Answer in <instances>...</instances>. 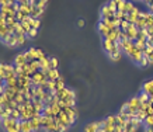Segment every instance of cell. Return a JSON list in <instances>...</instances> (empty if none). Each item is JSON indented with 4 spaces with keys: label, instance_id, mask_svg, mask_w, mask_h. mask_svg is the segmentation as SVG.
<instances>
[{
    "label": "cell",
    "instance_id": "1",
    "mask_svg": "<svg viewBox=\"0 0 153 132\" xmlns=\"http://www.w3.org/2000/svg\"><path fill=\"white\" fill-rule=\"evenodd\" d=\"M17 77L16 75V67L13 65H7V63H0V79L3 82H7L10 79Z\"/></svg>",
    "mask_w": 153,
    "mask_h": 132
},
{
    "label": "cell",
    "instance_id": "2",
    "mask_svg": "<svg viewBox=\"0 0 153 132\" xmlns=\"http://www.w3.org/2000/svg\"><path fill=\"white\" fill-rule=\"evenodd\" d=\"M1 127L6 132H20V121L6 118V119L1 121Z\"/></svg>",
    "mask_w": 153,
    "mask_h": 132
},
{
    "label": "cell",
    "instance_id": "3",
    "mask_svg": "<svg viewBox=\"0 0 153 132\" xmlns=\"http://www.w3.org/2000/svg\"><path fill=\"white\" fill-rule=\"evenodd\" d=\"M48 79H47V76H45V73L42 70H38V72H35L33 76H31V82H33V86H39V85H42L44 82H47Z\"/></svg>",
    "mask_w": 153,
    "mask_h": 132
},
{
    "label": "cell",
    "instance_id": "4",
    "mask_svg": "<svg viewBox=\"0 0 153 132\" xmlns=\"http://www.w3.org/2000/svg\"><path fill=\"white\" fill-rule=\"evenodd\" d=\"M115 13L114 10L110 7L108 4H104L100 10V20H105V19H111V17H115Z\"/></svg>",
    "mask_w": 153,
    "mask_h": 132
},
{
    "label": "cell",
    "instance_id": "5",
    "mask_svg": "<svg viewBox=\"0 0 153 132\" xmlns=\"http://www.w3.org/2000/svg\"><path fill=\"white\" fill-rule=\"evenodd\" d=\"M102 128V121H96V122H90L84 127L83 132H100Z\"/></svg>",
    "mask_w": 153,
    "mask_h": 132
},
{
    "label": "cell",
    "instance_id": "6",
    "mask_svg": "<svg viewBox=\"0 0 153 132\" xmlns=\"http://www.w3.org/2000/svg\"><path fill=\"white\" fill-rule=\"evenodd\" d=\"M138 31H139V30L136 28L135 24H129V27H128L124 33H125V35H126V39L135 41V39H136V34H138Z\"/></svg>",
    "mask_w": 153,
    "mask_h": 132
},
{
    "label": "cell",
    "instance_id": "7",
    "mask_svg": "<svg viewBox=\"0 0 153 132\" xmlns=\"http://www.w3.org/2000/svg\"><path fill=\"white\" fill-rule=\"evenodd\" d=\"M140 11H142V10L138 9V7L135 6V9L131 11L129 14H126V21H128L129 24H136V21H138V19H139Z\"/></svg>",
    "mask_w": 153,
    "mask_h": 132
},
{
    "label": "cell",
    "instance_id": "8",
    "mask_svg": "<svg viewBox=\"0 0 153 132\" xmlns=\"http://www.w3.org/2000/svg\"><path fill=\"white\" fill-rule=\"evenodd\" d=\"M1 42L4 44L6 47H9V48H16V47H19V45H17V37H16L13 33H10L9 35L4 38V39H1Z\"/></svg>",
    "mask_w": 153,
    "mask_h": 132
},
{
    "label": "cell",
    "instance_id": "9",
    "mask_svg": "<svg viewBox=\"0 0 153 132\" xmlns=\"http://www.w3.org/2000/svg\"><path fill=\"white\" fill-rule=\"evenodd\" d=\"M27 58H25V53H17V56L14 58V66L16 67H24L27 66Z\"/></svg>",
    "mask_w": 153,
    "mask_h": 132
},
{
    "label": "cell",
    "instance_id": "10",
    "mask_svg": "<svg viewBox=\"0 0 153 132\" xmlns=\"http://www.w3.org/2000/svg\"><path fill=\"white\" fill-rule=\"evenodd\" d=\"M97 30H98V33H100V35H101L102 38H107V37H108V34L112 31V30L110 28V27H108L104 21H100V23H98Z\"/></svg>",
    "mask_w": 153,
    "mask_h": 132
},
{
    "label": "cell",
    "instance_id": "11",
    "mask_svg": "<svg viewBox=\"0 0 153 132\" xmlns=\"http://www.w3.org/2000/svg\"><path fill=\"white\" fill-rule=\"evenodd\" d=\"M136 28L138 30H145L146 28V11H140L139 14V19L136 21Z\"/></svg>",
    "mask_w": 153,
    "mask_h": 132
},
{
    "label": "cell",
    "instance_id": "12",
    "mask_svg": "<svg viewBox=\"0 0 153 132\" xmlns=\"http://www.w3.org/2000/svg\"><path fill=\"white\" fill-rule=\"evenodd\" d=\"M42 72L45 73L48 80H56V79H59L60 77L58 69H47V70H42Z\"/></svg>",
    "mask_w": 153,
    "mask_h": 132
},
{
    "label": "cell",
    "instance_id": "13",
    "mask_svg": "<svg viewBox=\"0 0 153 132\" xmlns=\"http://www.w3.org/2000/svg\"><path fill=\"white\" fill-rule=\"evenodd\" d=\"M30 124H31V127H33V131H34V132H38L39 129H42V125H41V115H38V117L33 118V119H30Z\"/></svg>",
    "mask_w": 153,
    "mask_h": 132
},
{
    "label": "cell",
    "instance_id": "14",
    "mask_svg": "<svg viewBox=\"0 0 153 132\" xmlns=\"http://www.w3.org/2000/svg\"><path fill=\"white\" fill-rule=\"evenodd\" d=\"M142 91H145L148 96L153 97V80H148L145 82L143 86H142Z\"/></svg>",
    "mask_w": 153,
    "mask_h": 132
},
{
    "label": "cell",
    "instance_id": "15",
    "mask_svg": "<svg viewBox=\"0 0 153 132\" xmlns=\"http://www.w3.org/2000/svg\"><path fill=\"white\" fill-rule=\"evenodd\" d=\"M135 9V4L134 1H129V0H125V3H124V6H122V9H121V11L124 13V14H129L131 11Z\"/></svg>",
    "mask_w": 153,
    "mask_h": 132
},
{
    "label": "cell",
    "instance_id": "16",
    "mask_svg": "<svg viewBox=\"0 0 153 132\" xmlns=\"http://www.w3.org/2000/svg\"><path fill=\"white\" fill-rule=\"evenodd\" d=\"M114 45H115V44L112 42V41L107 39V38H102V48H104V51H105L107 53H110V52L112 51Z\"/></svg>",
    "mask_w": 153,
    "mask_h": 132
},
{
    "label": "cell",
    "instance_id": "17",
    "mask_svg": "<svg viewBox=\"0 0 153 132\" xmlns=\"http://www.w3.org/2000/svg\"><path fill=\"white\" fill-rule=\"evenodd\" d=\"M20 132H34L30 121H20Z\"/></svg>",
    "mask_w": 153,
    "mask_h": 132
},
{
    "label": "cell",
    "instance_id": "18",
    "mask_svg": "<svg viewBox=\"0 0 153 132\" xmlns=\"http://www.w3.org/2000/svg\"><path fill=\"white\" fill-rule=\"evenodd\" d=\"M10 33H11V31H10L9 27H7V25H4V24L0 23V41H1V39H4V38L7 37Z\"/></svg>",
    "mask_w": 153,
    "mask_h": 132
},
{
    "label": "cell",
    "instance_id": "19",
    "mask_svg": "<svg viewBox=\"0 0 153 132\" xmlns=\"http://www.w3.org/2000/svg\"><path fill=\"white\" fill-rule=\"evenodd\" d=\"M138 99H139V101H140V104H142V105H146V104H149L150 96H148L145 91H140V94L138 96Z\"/></svg>",
    "mask_w": 153,
    "mask_h": 132
},
{
    "label": "cell",
    "instance_id": "20",
    "mask_svg": "<svg viewBox=\"0 0 153 132\" xmlns=\"http://www.w3.org/2000/svg\"><path fill=\"white\" fill-rule=\"evenodd\" d=\"M143 56L146 58V59H149L150 63H153V48L146 47V49L143 51Z\"/></svg>",
    "mask_w": 153,
    "mask_h": 132
},
{
    "label": "cell",
    "instance_id": "21",
    "mask_svg": "<svg viewBox=\"0 0 153 132\" xmlns=\"http://www.w3.org/2000/svg\"><path fill=\"white\" fill-rule=\"evenodd\" d=\"M143 125L145 127H153V115H148L146 119L143 121Z\"/></svg>",
    "mask_w": 153,
    "mask_h": 132
},
{
    "label": "cell",
    "instance_id": "22",
    "mask_svg": "<svg viewBox=\"0 0 153 132\" xmlns=\"http://www.w3.org/2000/svg\"><path fill=\"white\" fill-rule=\"evenodd\" d=\"M112 3L115 4L117 11H118V10L122 9V6H124V3H125V0H112Z\"/></svg>",
    "mask_w": 153,
    "mask_h": 132
},
{
    "label": "cell",
    "instance_id": "23",
    "mask_svg": "<svg viewBox=\"0 0 153 132\" xmlns=\"http://www.w3.org/2000/svg\"><path fill=\"white\" fill-rule=\"evenodd\" d=\"M58 63H59L58 59L52 56L51 58V63H49V69H58Z\"/></svg>",
    "mask_w": 153,
    "mask_h": 132
},
{
    "label": "cell",
    "instance_id": "24",
    "mask_svg": "<svg viewBox=\"0 0 153 132\" xmlns=\"http://www.w3.org/2000/svg\"><path fill=\"white\" fill-rule=\"evenodd\" d=\"M37 34H38V30H30L27 33V37H28V39H33V38H35L37 37Z\"/></svg>",
    "mask_w": 153,
    "mask_h": 132
},
{
    "label": "cell",
    "instance_id": "25",
    "mask_svg": "<svg viewBox=\"0 0 153 132\" xmlns=\"http://www.w3.org/2000/svg\"><path fill=\"white\" fill-rule=\"evenodd\" d=\"M16 0H0V7L3 6H9V4H14Z\"/></svg>",
    "mask_w": 153,
    "mask_h": 132
},
{
    "label": "cell",
    "instance_id": "26",
    "mask_svg": "<svg viewBox=\"0 0 153 132\" xmlns=\"http://www.w3.org/2000/svg\"><path fill=\"white\" fill-rule=\"evenodd\" d=\"M149 65H152L150 62H149V59H146V58L143 56V59L140 61V63H139V66H142V67H148Z\"/></svg>",
    "mask_w": 153,
    "mask_h": 132
},
{
    "label": "cell",
    "instance_id": "27",
    "mask_svg": "<svg viewBox=\"0 0 153 132\" xmlns=\"http://www.w3.org/2000/svg\"><path fill=\"white\" fill-rule=\"evenodd\" d=\"M148 9H149V11H150V13L153 14V0L150 1V3H149V4H148Z\"/></svg>",
    "mask_w": 153,
    "mask_h": 132
},
{
    "label": "cell",
    "instance_id": "28",
    "mask_svg": "<svg viewBox=\"0 0 153 132\" xmlns=\"http://www.w3.org/2000/svg\"><path fill=\"white\" fill-rule=\"evenodd\" d=\"M30 0H16V3L17 4H23V3H28Z\"/></svg>",
    "mask_w": 153,
    "mask_h": 132
},
{
    "label": "cell",
    "instance_id": "29",
    "mask_svg": "<svg viewBox=\"0 0 153 132\" xmlns=\"http://www.w3.org/2000/svg\"><path fill=\"white\" fill-rule=\"evenodd\" d=\"M145 132H153V127H145Z\"/></svg>",
    "mask_w": 153,
    "mask_h": 132
},
{
    "label": "cell",
    "instance_id": "30",
    "mask_svg": "<svg viewBox=\"0 0 153 132\" xmlns=\"http://www.w3.org/2000/svg\"><path fill=\"white\" fill-rule=\"evenodd\" d=\"M77 24H79V27H83V25H84V20H79V23H77Z\"/></svg>",
    "mask_w": 153,
    "mask_h": 132
},
{
    "label": "cell",
    "instance_id": "31",
    "mask_svg": "<svg viewBox=\"0 0 153 132\" xmlns=\"http://www.w3.org/2000/svg\"><path fill=\"white\" fill-rule=\"evenodd\" d=\"M1 86H4V82H3L1 79H0V87H1Z\"/></svg>",
    "mask_w": 153,
    "mask_h": 132
},
{
    "label": "cell",
    "instance_id": "32",
    "mask_svg": "<svg viewBox=\"0 0 153 132\" xmlns=\"http://www.w3.org/2000/svg\"><path fill=\"white\" fill-rule=\"evenodd\" d=\"M129 1H134V0H129Z\"/></svg>",
    "mask_w": 153,
    "mask_h": 132
}]
</instances>
